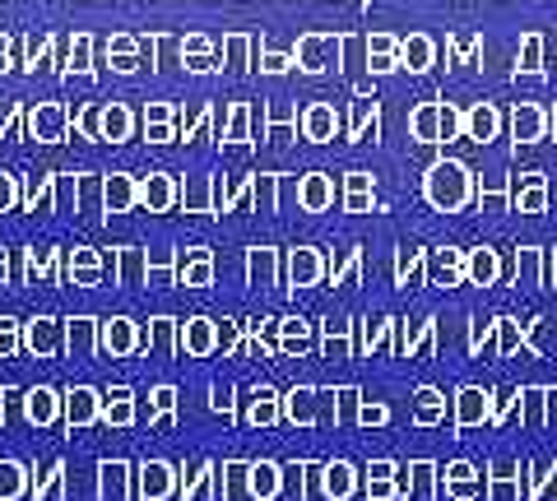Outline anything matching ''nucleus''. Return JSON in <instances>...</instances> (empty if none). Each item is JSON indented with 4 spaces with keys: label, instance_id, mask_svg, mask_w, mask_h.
Here are the masks:
<instances>
[{
    "label": "nucleus",
    "instance_id": "1",
    "mask_svg": "<svg viewBox=\"0 0 557 501\" xmlns=\"http://www.w3.org/2000/svg\"><path fill=\"white\" fill-rule=\"evenodd\" d=\"M423 200L442 214H456L465 204H474V172L460 159H437L423 177Z\"/></svg>",
    "mask_w": 557,
    "mask_h": 501
},
{
    "label": "nucleus",
    "instance_id": "2",
    "mask_svg": "<svg viewBox=\"0 0 557 501\" xmlns=\"http://www.w3.org/2000/svg\"><path fill=\"white\" fill-rule=\"evenodd\" d=\"M437 492H446L450 501H479L487 492V478L479 464L450 460V464H437Z\"/></svg>",
    "mask_w": 557,
    "mask_h": 501
},
{
    "label": "nucleus",
    "instance_id": "3",
    "mask_svg": "<svg viewBox=\"0 0 557 501\" xmlns=\"http://www.w3.org/2000/svg\"><path fill=\"white\" fill-rule=\"evenodd\" d=\"M423 284L432 288H456L465 284V247H423Z\"/></svg>",
    "mask_w": 557,
    "mask_h": 501
},
{
    "label": "nucleus",
    "instance_id": "4",
    "mask_svg": "<svg viewBox=\"0 0 557 501\" xmlns=\"http://www.w3.org/2000/svg\"><path fill=\"white\" fill-rule=\"evenodd\" d=\"M391 349L399 358H428L437 353V316H413V321H395V339Z\"/></svg>",
    "mask_w": 557,
    "mask_h": 501
},
{
    "label": "nucleus",
    "instance_id": "5",
    "mask_svg": "<svg viewBox=\"0 0 557 501\" xmlns=\"http://www.w3.org/2000/svg\"><path fill=\"white\" fill-rule=\"evenodd\" d=\"M450 423H456V431L493 423V390L487 386H460L456 400H450Z\"/></svg>",
    "mask_w": 557,
    "mask_h": 501
},
{
    "label": "nucleus",
    "instance_id": "6",
    "mask_svg": "<svg viewBox=\"0 0 557 501\" xmlns=\"http://www.w3.org/2000/svg\"><path fill=\"white\" fill-rule=\"evenodd\" d=\"M483 478H487V492L483 497H493V501H520V492H525V460L497 455L483 469Z\"/></svg>",
    "mask_w": 557,
    "mask_h": 501
},
{
    "label": "nucleus",
    "instance_id": "7",
    "mask_svg": "<svg viewBox=\"0 0 557 501\" xmlns=\"http://www.w3.org/2000/svg\"><path fill=\"white\" fill-rule=\"evenodd\" d=\"M507 116H502L497 102H469L465 108V121H460V140H474V145H493Z\"/></svg>",
    "mask_w": 557,
    "mask_h": 501
},
{
    "label": "nucleus",
    "instance_id": "8",
    "mask_svg": "<svg viewBox=\"0 0 557 501\" xmlns=\"http://www.w3.org/2000/svg\"><path fill=\"white\" fill-rule=\"evenodd\" d=\"M544 135H548V108L544 102H516L511 108V140H516V149L539 145Z\"/></svg>",
    "mask_w": 557,
    "mask_h": 501
},
{
    "label": "nucleus",
    "instance_id": "9",
    "mask_svg": "<svg viewBox=\"0 0 557 501\" xmlns=\"http://www.w3.org/2000/svg\"><path fill=\"white\" fill-rule=\"evenodd\" d=\"M493 343H497V353H502V358H511V353H520V349H525L530 358H544L539 339H534L516 316H493Z\"/></svg>",
    "mask_w": 557,
    "mask_h": 501
},
{
    "label": "nucleus",
    "instance_id": "10",
    "mask_svg": "<svg viewBox=\"0 0 557 501\" xmlns=\"http://www.w3.org/2000/svg\"><path fill=\"white\" fill-rule=\"evenodd\" d=\"M465 279L479 284V288H497V247H465Z\"/></svg>",
    "mask_w": 557,
    "mask_h": 501
},
{
    "label": "nucleus",
    "instance_id": "11",
    "mask_svg": "<svg viewBox=\"0 0 557 501\" xmlns=\"http://www.w3.org/2000/svg\"><path fill=\"white\" fill-rule=\"evenodd\" d=\"M530 501H548L557 497V460H525V492Z\"/></svg>",
    "mask_w": 557,
    "mask_h": 501
},
{
    "label": "nucleus",
    "instance_id": "12",
    "mask_svg": "<svg viewBox=\"0 0 557 501\" xmlns=\"http://www.w3.org/2000/svg\"><path fill=\"white\" fill-rule=\"evenodd\" d=\"M354 353H372V349H386L395 339V316H372V321H354Z\"/></svg>",
    "mask_w": 557,
    "mask_h": 501
},
{
    "label": "nucleus",
    "instance_id": "13",
    "mask_svg": "<svg viewBox=\"0 0 557 501\" xmlns=\"http://www.w3.org/2000/svg\"><path fill=\"white\" fill-rule=\"evenodd\" d=\"M409 135L418 145H442V102H418L409 112Z\"/></svg>",
    "mask_w": 557,
    "mask_h": 501
},
{
    "label": "nucleus",
    "instance_id": "14",
    "mask_svg": "<svg viewBox=\"0 0 557 501\" xmlns=\"http://www.w3.org/2000/svg\"><path fill=\"white\" fill-rule=\"evenodd\" d=\"M432 61H437V42L428 38V33H409V38H399V65H409L413 75L432 71Z\"/></svg>",
    "mask_w": 557,
    "mask_h": 501
},
{
    "label": "nucleus",
    "instance_id": "15",
    "mask_svg": "<svg viewBox=\"0 0 557 501\" xmlns=\"http://www.w3.org/2000/svg\"><path fill=\"white\" fill-rule=\"evenodd\" d=\"M395 460H372L368 469H362V492L368 501H395Z\"/></svg>",
    "mask_w": 557,
    "mask_h": 501
},
{
    "label": "nucleus",
    "instance_id": "16",
    "mask_svg": "<svg viewBox=\"0 0 557 501\" xmlns=\"http://www.w3.org/2000/svg\"><path fill=\"white\" fill-rule=\"evenodd\" d=\"M474 204H479V214L507 210V172H483V177H474Z\"/></svg>",
    "mask_w": 557,
    "mask_h": 501
},
{
    "label": "nucleus",
    "instance_id": "17",
    "mask_svg": "<svg viewBox=\"0 0 557 501\" xmlns=\"http://www.w3.org/2000/svg\"><path fill=\"white\" fill-rule=\"evenodd\" d=\"M321 488H325V497H335V501L354 497L358 492V469L348 460H330V464H321Z\"/></svg>",
    "mask_w": 557,
    "mask_h": 501
},
{
    "label": "nucleus",
    "instance_id": "18",
    "mask_svg": "<svg viewBox=\"0 0 557 501\" xmlns=\"http://www.w3.org/2000/svg\"><path fill=\"white\" fill-rule=\"evenodd\" d=\"M413 423H418V427L446 423V394H442L437 386H418V390H413Z\"/></svg>",
    "mask_w": 557,
    "mask_h": 501
},
{
    "label": "nucleus",
    "instance_id": "19",
    "mask_svg": "<svg viewBox=\"0 0 557 501\" xmlns=\"http://www.w3.org/2000/svg\"><path fill=\"white\" fill-rule=\"evenodd\" d=\"M395 65H399V38H391V33H372L368 38V71L391 75Z\"/></svg>",
    "mask_w": 557,
    "mask_h": 501
},
{
    "label": "nucleus",
    "instance_id": "20",
    "mask_svg": "<svg viewBox=\"0 0 557 501\" xmlns=\"http://www.w3.org/2000/svg\"><path fill=\"white\" fill-rule=\"evenodd\" d=\"M376 130H381V102L372 93H358L354 98V121H348V135H358V140H376Z\"/></svg>",
    "mask_w": 557,
    "mask_h": 501
},
{
    "label": "nucleus",
    "instance_id": "21",
    "mask_svg": "<svg viewBox=\"0 0 557 501\" xmlns=\"http://www.w3.org/2000/svg\"><path fill=\"white\" fill-rule=\"evenodd\" d=\"M339 38H307L302 42V65L307 71H325V65H339Z\"/></svg>",
    "mask_w": 557,
    "mask_h": 501
},
{
    "label": "nucleus",
    "instance_id": "22",
    "mask_svg": "<svg viewBox=\"0 0 557 501\" xmlns=\"http://www.w3.org/2000/svg\"><path fill=\"white\" fill-rule=\"evenodd\" d=\"M446 51H450V61L456 65H469V61L483 57V38L474 28H456V33H446Z\"/></svg>",
    "mask_w": 557,
    "mask_h": 501
},
{
    "label": "nucleus",
    "instance_id": "23",
    "mask_svg": "<svg viewBox=\"0 0 557 501\" xmlns=\"http://www.w3.org/2000/svg\"><path fill=\"white\" fill-rule=\"evenodd\" d=\"M423 279V247H413V241H405V247L395 251V284L409 288Z\"/></svg>",
    "mask_w": 557,
    "mask_h": 501
},
{
    "label": "nucleus",
    "instance_id": "24",
    "mask_svg": "<svg viewBox=\"0 0 557 501\" xmlns=\"http://www.w3.org/2000/svg\"><path fill=\"white\" fill-rule=\"evenodd\" d=\"M516 75H544V33H525V38H520Z\"/></svg>",
    "mask_w": 557,
    "mask_h": 501
},
{
    "label": "nucleus",
    "instance_id": "25",
    "mask_svg": "<svg viewBox=\"0 0 557 501\" xmlns=\"http://www.w3.org/2000/svg\"><path fill=\"white\" fill-rule=\"evenodd\" d=\"M409 497H418V501L437 497V464L432 460H409Z\"/></svg>",
    "mask_w": 557,
    "mask_h": 501
},
{
    "label": "nucleus",
    "instance_id": "26",
    "mask_svg": "<svg viewBox=\"0 0 557 501\" xmlns=\"http://www.w3.org/2000/svg\"><path fill=\"white\" fill-rule=\"evenodd\" d=\"M516 394H520V404H516L520 409V423L539 431V427H544V386H520Z\"/></svg>",
    "mask_w": 557,
    "mask_h": 501
},
{
    "label": "nucleus",
    "instance_id": "27",
    "mask_svg": "<svg viewBox=\"0 0 557 501\" xmlns=\"http://www.w3.org/2000/svg\"><path fill=\"white\" fill-rule=\"evenodd\" d=\"M516 251V284L520 279H534L544 274V247H534V241H525V247H511Z\"/></svg>",
    "mask_w": 557,
    "mask_h": 501
},
{
    "label": "nucleus",
    "instance_id": "28",
    "mask_svg": "<svg viewBox=\"0 0 557 501\" xmlns=\"http://www.w3.org/2000/svg\"><path fill=\"white\" fill-rule=\"evenodd\" d=\"M317 279H321V251L298 247L293 251V284H317Z\"/></svg>",
    "mask_w": 557,
    "mask_h": 501
},
{
    "label": "nucleus",
    "instance_id": "29",
    "mask_svg": "<svg viewBox=\"0 0 557 501\" xmlns=\"http://www.w3.org/2000/svg\"><path fill=\"white\" fill-rule=\"evenodd\" d=\"M335 200V186H330L325 172H311V177L302 181V204L307 210H325V204Z\"/></svg>",
    "mask_w": 557,
    "mask_h": 501
},
{
    "label": "nucleus",
    "instance_id": "30",
    "mask_svg": "<svg viewBox=\"0 0 557 501\" xmlns=\"http://www.w3.org/2000/svg\"><path fill=\"white\" fill-rule=\"evenodd\" d=\"M335 130H339V116L330 112L325 102H317V108L307 112V135H311V140H330Z\"/></svg>",
    "mask_w": 557,
    "mask_h": 501
},
{
    "label": "nucleus",
    "instance_id": "31",
    "mask_svg": "<svg viewBox=\"0 0 557 501\" xmlns=\"http://www.w3.org/2000/svg\"><path fill=\"white\" fill-rule=\"evenodd\" d=\"M247 478H251V492H256V497H274L278 483H284V474H278L274 464H251Z\"/></svg>",
    "mask_w": 557,
    "mask_h": 501
},
{
    "label": "nucleus",
    "instance_id": "32",
    "mask_svg": "<svg viewBox=\"0 0 557 501\" xmlns=\"http://www.w3.org/2000/svg\"><path fill=\"white\" fill-rule=\"evenodd\" d=\"M284 409H288L293 423H311V418H317V390H293Z\"/></svg>",
    "mask_w": 557,
    "mask_h": 501
},
{
    "label": "nucleus",
    "instance_id": "33",
    "mask_svg": "<svg viewBox=\"0 0 557 501\" xmlns=\"http://www.w3.org/2000/svg\"><path fill=\"white\" fill-rule=\"evenodd\" d=\"M278 418V394L274 390H256L251 394V423H274Z\"/></svg>",
    "mask_w": 557,
    "mask_h": 501
},
{
    "label": "nucleus",
    "instance_id": "34",
    "mask_svg": "<svg viewBox=\"0 0 557 501\" xmlns=\"http://www.w3.org/2000/svg\"><path fill=\"white\" fill-rule=\"evenodd\" d=\"M325 353H330V358H348V353H354V339H348V325H335V321L325 325Z\"/></svg>",
    "mask_w": 557,
    "mask_h": 501
},
{
    "label": "nucleus",
    "instance_id": "35",
    "mask_svg": "<svg viewBox=\"0 0 557 501\" xmlns=\"http://www.w3.org/2000/svg\"><path fill=\"white\" fill-rule=\"evenodd\" d=\"M516 404H520L516 390H493V427H507L511 413H516Z\"/></svg>",
    "mask_w": 557,
    "mask_h": 501
},
{
    "label": "nucleus",
    "instance_id": "36",
    "mask_svg": "<svg viewBox=\"0 0 557 501\" xmlns=\"http://www.w3.org/2000/svg\"><path fill=\"white\" fill-rule=\"evenodd\" d=\"M354 423H362V427H386L391 423V409L381 404V400H358V418Z\"/></svg>",
    "mask_w": 557,
    "mask_h": 501
},
{
    "label": "nucleus",
    "instance_id": "37",
    "mask_svg": "<svg viewBox=\"0 0 557 501\" xmlns=\"http://www.w3.org/2000/svg\"><path fill=\"white\" fill-rule=\"evenodd\" d=\"M145 492L149 497H168L172 492V469H168V464H149V469H145Z\"/></svg>",
    "mask_w": 557,
    "mask_h": 501
},
{
    "label": "nucleus",
    "instance_id": "38",
    "mask_svg": "<svg viewBox=\"0 0 557 501\" xmlns=\"http://www.w3.org/2000/svg\"><path fill=\"white\" fill-rule=\"evenodd\" d=\"M358 265H362V247H348V251L339 255V261L330 265V284H344L348 274H358Z\"/></svg>",
    "mask_w": 557,
    "mask_h": 501
},
{
    "label": "nucleus",
    "instance_id": "39",
    "mask_svg": "<svg viewBox=\"0 0 557 501\" xmlns=\"http://www.w3.org/2000/svg\"><path fill=\"white\" fill-rule=\"evenodd\" d=\"M460 121H465L460 102H442V145L446 140H460Z\"/></svg>",
    "mask_w": 557,
    "mask_h": 501
},
{
    "label": "nucleus",
    "instance_id": "40",
    "mask_svg": "<svg viewBox=\"0 0 557 501\" xmlns=\"http://www.w3.org/2000/svg\"><path fill=\"white\" fill-rule=\"evenodd\" d=\"M487 343H493V321L474 316V321H469V343H465V349H469V353H483Z\"/></svg>",
    "mask_w": 557,
    "mask_h": 501
},
{
    "label": "nucleus",
    "instance_id": "41",
    "mask_svg": "<svg viewBox=\"0 0 557 501\" xmlns=\"http://www.w3.org/2000/svg\"><path fill=\"white\" fill-rule=\"evenodd\" d=\"M186 343L196 353H205L209 343H214V330H209V321H186Z\"/></svg>",
    "mask_w": 557,
    "mask_h": 501
},
{
    "label": "nucleus",
    "instance_id": "42",
    "mask_svg": "<svg viewBox=\"0 0 557 501\" xmlns=\"http://www.w3.org/2000/svg\"><path fill=\"white\" fill-rule=\"evenodd\" d=\"M358 400H362V394H358L354 386H339V390H335V409H339V418H344V423H354V418H358Z\"/></svg>",
    "mask_w": 557,
    "mask_h": 501
},
{
    "label": "nucleus",
    "instance_id": "43",
    "mask_svg": "<svg viewBox=\"0 0 557 501\" xmlns=\"http://www.w3.org/2000/svg\"><path fill=\"white\" fill-rule=\"evenodd\" d=\"M274 274V251L270 247H256L251 251V279H270Z\"/></svg>",
    "mask_w": 557,
    "mask_h": 501
},
{
    "label": "nucleus",
    "instance_id": "44",
    "mask_svg": "<svg viewBox=\"0 0 557 501\" xmlns=\"http://www.w3.org/2000/svg\"><path fill=\"white\" fill-rule=\"evenodd\" d=\"M108 418H112V423H126V418H131V390H112Z\"/></svg>",
    "mask_w": 557,
    "mask_h": 501
},
{
    "label": "nucleus",
    "instance_id": "45",
    "mask_svg": "<svg viewBox=\"0 0 557 501\" xmlns=\"http://www.w3.org/2000/svg\"><path fill=\"white\" fill-rule=\"evenodd\" d=\"M372 204H376L372 191H348V196H344V210H348V214H368Z\"/></svg>",
    "mask_w": 557,
    "mask_h": 501
},
{
    "label": "nucleus",
    "instance_id": "46",
    "mask_svg": "<svg viewBox=\"0 0 557 501\" xmlns=\"http://www.w3.org/2000/svg\"><path fill=\"white\" fill-rule=\"evenodd\" d=\"M344 186H348V191H372L376 177H372V172H362V167H354V172H344Z\"/></svg>",
    "mask_w": 557,
    "mask_h": 501
},
{
    "label": "nucleus",
    "instance_id": "47",
    "mask_svg": "<svg viewBox=\"0 0 557 501\" xmlns=\"http://www.w3.org/2000/svg\"><path fill=\"white\" fill-rule=\"evenodd\" d=\"M108 343L112 349H131V321H112L108 325Z\"/></svg>",
    "mask_w": 557,
    "mask_h": 501
},
{
    "label": "nucleus",
    "instance_id": "48",
    "mask_svg": "<svg viewBox=\"0 0 557 501\" xmlns=\"http://www.w3.org/2000/svg\"><path fill=\"white\" fill-rule=\"evenodd\" d=\"M544 288H557V247H544V274H539Z\"/></svg>",
    "mask_w": 557,
    "mask_h": 501
},
{
    "label": "nucleus",
    "instance_id": "49",
    "mask_svg": "<svg viewBox=\"0 0 557 501\" xmlns=\"http://www.w3.org/2000/svg\"><path fill=\"white\" fill-rule=\"evenodd\" d=\"M70 413L84 423V418H94V394L89 390H75V404H70Z\"/></svg>",
    "mask_w": 557,
    "mask_h": 501
},
{
    "label": "nucleus",
    "instance_id": "50",
    "mask_svg": "<svg viewBox=\"0 0 557 501\" xmlns=\"http://www.w3.org/2000/svg\"><path fill=\"white\" fill-rule=\"evenodd\" d=\"M102 474H108V478H102V488H108V492H121V483H126V464H108Z\"/></svg>",
    "mask_w": 557,
    "mask_h": 501
},
{
    "label": "nucleus",
    "instance_id": "51",
    "mask_svg": "<svg viewBox=\"0 0 557 501\" xmlns=\"http://www.w3.org/2000/svg\"><path fill=\"white\" fill-rule=\"evenodd\" d=\"M168 196H172V191H168L163 177H153V181L145 186V200H149V204H168Z\"/></svg>",
    "mask_w": 557,
    "mask_h": 501
},
{
    "label": "nucleus",
    "instance_id": "52",
    "mask_svg": "<svg viewBox=\"0 0 557 501\" xmlns=\"http://www.w3.org/2000/svg\"><path fill=\"white\" fill-rule=\"evenodd\" d=\"M284 335H288V349H302V343H307V321H288Z\"/></svg>",
    "mask_w": 557,
    "mask_h": 501
},
{
    "label": "nucleus",
    "instance_id": "53",
    "mask_svg": "<svg viewBox=\"0 0 557 501\" xmlns=\"http://www.w3.org/2000/svg\"><path fill=\"white\" fill-rule=\"evenodd\" d=\"M544 427H557V386H544Z\"/></svg>",
    "mask_w": 557,
    "mask_h": 501
},
{
    "label": "nucleus",
    "instance_id": "54",
    "mask_svg": "<svg viewBox=\"0 0 557 501\" xmlns=\"http://www.w3.org/2000/svg\"><path fill=\"white\" fill-rule=\"evenodd\" d=\"M108 200L116 204V210L131 200V186H126V177H112V186H108Z\"/></svg>",
    "mask_w": 557,
    "mask_h": 501
},
{
    "label": "nucleus",
    "instance_id": "55",
    "mask_svg": "<svg viewBox=\"0 0 557 501\" xmlns=\"http://www.w3.org/2000/svg\"><path fill=\"white\" fill-rule=\"evenodd\" d=\"M409 497V469H395V501Z\"/></svg>",
    "mask_w": 557,
    "mask_h": 501
},
{
    "label": "nucleus",
    "instance_id": "56",
    "mask_svg": "<svg viewBox=\"0 0 557 501\" xmlns=\"http://www.w3.org/2000/svg\"><path fill=\"white\" fill-rule=\"evenodd\" d=\"M242 135H247V112L233 116V140H242Z\"/></svg>",
    "mask_w": 557,
    "mask_h": 501
},
{
    "label": "nucleus",
    "instance_id": "57",
    "mask_svg": "<svg viewBox=\"0 0 557 501\" xmlns=\"http://www.w3.org/2000/svg\"><path fill=\"white\" fill-rule=\"evenodd\" d=\"M228 51H233V61L242 65V57H247V42H242V38H233V42H228Z\"/></svg>",
    "mask_w": 557,
    "mask_h": 501
}]
</instances>
